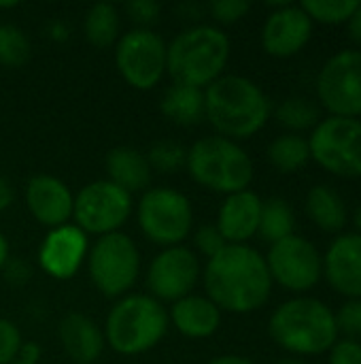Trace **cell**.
<instances>
[{"label":"cell","mask_w":361,"mask_h":364,"mask_svg":"<svg viewBox=\"0 0 361 364\" xmlns=\"http://www.w3.org/2000/svg\"><path fill=\"white\" fill-rule=\"evenodd\" d=\"M11 258V250H9V241H6V237L0 232V271L4 269V264H6V260Z\"/></svg>","instance_id":"ee69618b"},{"label":"cell","mask_w":361,"mask_h":364,"mask_svg":"<svg viewBox=\"0 0 361 364\" xmlns=\"http://www.w3.org/2000/svg\"><path fill=\"white\" fill-rule=\"evenodd\" d=\"M11 364H28V363H21V360H15V363H11Z\"/></svg>","instance_id":"c3c4849f"},{"label":"cell","mask_w":361,"mask_h":364,"mask_svg":"<svg viewBox=\"0 0 361 364\" xmlns=\"http://www.w3.org/2000/svg\"><path fill=\"white\" fill-rule=\"evenodd\" d=\"M185 168L196 183L226 196L249 190L253 181V162L249 154L236 141L219 134L196 141L187 149Z\"/></svg>","instance_id":"8992f818"},{"label":"cell","mask_w":361,"mask_h":364,"mask_svg":"<svg viewBox=\"0 0 361 364\" xmlns=\"http://www.w3.org/2000/svg\"><path fill=\"white\" fill-rule=\"evenodd\" d=\"M13 200H15L13 186L4 175H0V211H6L13 205Z\"/></svg>","instance_id":"ab89813d"},{"label":"cell","mask_w":361,"mask_h":364,"mask_svg":"<svg viewBox=\"0 0 361 364\" xmlns=\"http://www.w3.org/2000/svg\"><path fill=\"white\" fill-rule=\"evenodd\" d=\"M200 277V260L185 245L164 247L149 264L147 288L155 301L177 303L191 294Z\"/></svg>","instance_id":"5bb4252c"},{"label":"cell","mask_w":361,"mask_h":364,"mask_svg":"<svg viewBox=\"0 0 361 364\" xmlns=\"http://www.w3.org/2000/svg\"><path fill=\"white\" fill-rule=\"evenodd\" d=\"M160 109L177 126H196L204 119V90L172 83L166 87Z\"/></svg>","instance_id":"cb8c5ba5"},{"label":"cell","mask_w":361,"mask_h":364,"mask_svg":"<svg viewBox=\"0 0 361 364\" xmlns=\"http://www.w3.org/2000/svg\"><path fill=\"white\" fill-rule=\"evenodd\" d=\"M26 205L32 218L51 230L70 224L74 196L62 179L53 175H36L26 186Z\"/></svg>","instance_id":"e0dca14e"},{"label":"cell","mask_w":361,"mask_h":364,"mask_svg":"<svg viewBox=\"0 0 361 364\" xmlns=\"http://www.w3.org/2000/svg\"><path fill=\"white\" fill-rule=\"evenodd\" d=\"M323 275L338 294L361 299V232L338 235L330 243L323 256Z\"/></svg>","instance_id":"ac0fdd59"},{"label":"cell","mask_w":361,"mask_h":364,"mask_svg":"<svg viewBox=\"0 0 361 364\" xmlns=\"http://www.w3.org/2000/svg\"><path fill=\"white\" fill-rule=\"evenodd\" d=\"M132 213V194L109 179L87 183L74 196L72 220L85 235H113Z\"/></svg>","instance_id":"30bf717a"},{"label":"cell","mask_w":361,"mask_h":364,"mask_svg":"<svg viewBox=\"0 0 361 364\" xmlns=\"http://www.w3.org/2000/svg\"><path fill=\"white\" fill-rule=\"evenodd\" d=\"M251 11L249 0H213L209 4V13L219 23H236Z\"/></svg>","instance_id":"d6a6232c"},{"label":"cell","mask_w":361,"mask_h":364,"mask_svg":"<svg viewBox=\"0 0 361 364\" xmlns=\"http://www.w3.org/2000/svg\"><path fill=\"white\" fill-rule=\"evenodd\" d=\"M119 28L121 17L119 9L113 2H96L87 9L83 19V32L94 47L104 49L115 45L119 41Z\"/></svg>","instance_id":"d4e9b609"},{"label":"cell","mask_w":361,"mask_h":364,"mask_svg":"<svg viewBox=\"0 0 361 364\" xmlns=\"http://www.w3.org/2000/svg\"><path fill=\"white\" fill-rule=\"evenodd\" d=\"M60 343L77 364H94L104 350V333L85 314H66L60 322Z\"/></svg>","instance_id":"44dd1931"},{"label":"cell","mask_w":361,"mask_h":364,"mask_svg":"<svg viewBox=\"0 0 361 364\" xmlns=\"http://www.w3.org/2000/svg\"><path fill=\"white\" fill-rule=\"evenodd\" d=\"M317 98L336 117L361 115V51L340 49L317 75Z\"/></svg>","instance_id":"7c38bea8"},{"label":"cell","mask_w":361,"mask_h":364,"mask_svg":"<svg viewBox=\"0 0 361 364\" xmlns=\"http://www.w3.org/2000/svg\"><path fill=\"white\" fill-rule=\"evenodd\" d=\"M168 311L149 294H126L109 311L104 341L121 356L153 350L168 333Z\"/></svg>","instance_id":"5b68a950"},{"label":"cell","mask_w":361,"mask_h":364,"mask_svg":"<svg viewBox=\"0 0 361 364\" xmlns=\"http://www.w3.org/2000/svg\"><path fill=\"white\" fill-rule=\"evenodd\" d=\"M2 273H4V279L11 284V286H17V288H21V286H26L28 282H30V277H32V267L26 262V260H6V264H4V269H2Z\"/></svg>","instance_id":"74e56055"},{"label":"cell","mask_w":361,"mask_h":364,"mask_svg":"<svg viewBox=\"0 0 361 364\" xmlns=\"http://www.w3.org/2000/svg\"><path fill=\"white\" fill-rule=\"evenodd\" d=\"M138 226L155 245H183L194 228L191 200L172 188H151L138 203Z\"/></svg>","instance_id":"9c48e42d"},{"label":"cell","mask_w":361,"mask_h":364,"mask_svg":"<svg viewBox=\"0 0 361 364\" xmlns=\"http://www.w3.org/2000/svg\"><path fill=\"white\" fill-rule=\"evenodd\" d=\"M126 13L132 21L138 23V28H147L160 19V4L153 0H132L126 4Z\"/></svg>","instance_id":"d590c367"},{"label":"cell","mask_w":361,"mask_h":364,"mask_svg":"<svg viewBox=\"0 0 361 364\" xmlns=\"http://www.w3.org/2000/svg\"><path fill=\"white\" fill-rule=\"evenodd\" d=\"M336 316L338 333L345 335V339H361V299H349Z\"/></svg>","instance_id":"1f68e13d"},{"label":"cell","mask_w":361,"mask_h":364,"mask_svg":"<svg viewBox=\"0 0 361 364\" xmlns=\"http://www.w3.org/2000/svg\"><path fill=\"white\" fill-rule=\"evenodd\" d=\"M194 241H196V250L206 260H211L213 256H217L228 245L226 239L221 237V232L217 230V226H200L198 232H196V237H194Z\"/></svg>","instance_id":"e575fe53"},{"label":"cell","mask_w":361,"mask_h":364,"mask_svg":"<svg viewBox=\"0 0 361 364\" xmlns=\"http://www.w3.org/2000/svg\"><path fill=\"white\" fill-rule=\"evenodd\" d=\"M147 162H149L151 171H157L164 175L179 173L187 164V149L177 141L164 139V141H157L149 147Z\"/></svg>","instance_id":"f546056e"},{"label":"cell","mask_w":361,"mask_h":364,"mask_svg":"<svg viewBox=\"0 0 361 364\" xmlns=\"http://www.w3.org/2000/svg\"><path fill=\"white\" fill-rule=\"evenodd\" d=\"M87 271L91 284L102 296H126L140 273V254L136 243L123 232L98 237L87 252Z\"/></svg>","instance_id":"52a82bcc"},{"label":"cell","mask_w":361,"mask_h":364,"mask_svg":"<svg viewBox=\"0 0 361 364\" xmlns=\"http://www.w3.org/2000/svg\"><path fill=\"white\" fill-rule=\"evenodd\" d=\"M230 51V38L221 28L198 23L179 32L166 45V73L172 83L206 90L223 75Z\"/></svg>","instance_id":"277c9868"},{"label":"cell","mask_w":361,"mask_h":364,"mask_svg":"<svg viewBox=\"0 0 361 364\" xmlns=\"http://www.w3.org/2000/svg\"><path fill=\"white\" fill-rule=\"evenodd\" d=\"M87 252H89L87 235L74 224H64L51 228L43 239L38 250V264L49 277L57 282H66L79 273V269L87 258Z\"/></svg>","instance_id":"2e32d148"},{"label":"cell","mask_w":361,"mask_h":364,"mask_svg":"<svg viewBox=\"0 0 361 364\" xmlns=\"http://www.w3.org/2000/svg\"><path fill=\"white\" fill-rule=\"evenodd\" d=\"M347 30H349V36L353 41L361 43V2L360 6L355 9V13L351 15V19L347 21Z\"/></svg>","instance_id":"60d3db41"},{"label":"cell","mask_w":361,"mask_h":364,"mask_svg":"<svg viewBox=\"0 0 361 364\" xmlns=\"http://www.w3.org/2000/svg\"><path fill=\"white\" fill-rule=\"evenodd\" d=\"M296 218L285 198H268L262 203V215H260V235L272 245L281 239H287L294 235Z\"/></svg>","instance_id":"4316f807"},{"label":"cell","mask_w":361,"mask_h":364,"mask_svg":"<svg viewBox=\"0 0 361 364\" xmlns=\"http://www.w3.org/2000/svg\"><path fill=\"white\" fill-rule=\"evenodd\" d=\"M19 6V2H0V9H15Z\"/></svg>","instance_id":"7dc6e473"},{"label":"cell","mask_w":361,"mask_h":364,"mask_svg":"<svg viewBox=\"0 0 361 364\" xmlns=\"http://www.w3.org/2000/svg\"><path fill=\"white\" fill-rule=\"evenodd\" d=\"M21 343L23 339H21L19 328L11 320L0 318V364L15 363Z\"/></svg>","instance_id":"836d02e7"},{"label":"cell","mask_w":361,"mask_h":364,"mask_svg":"<svg viewBox=\"0 0 361 364\" xmlns=\"http://www.w3.org/2000/svg\"><path fill=\"white\" fill-rule=\"evenodd\" d=\"M204 290L221 314L245 316L262 309L272 294L266 258L249 245H226L206 260Z\"/></svg>","instance_id":"6da1fadb"},{"label":"cell","mask_w":361,"mask_h":364,"mask_svg":"<svg viewBox=\"0 0 361 364\" xmlns=\"http://www.w3.org/2000/svg\"><path fill=\"white\" fill-rule=\"evenodd\" d=\"M274 364H306L304 360H300V358H283V360H279V363Z\"/></svg>","instance_id":"bcb514c9"},{"label":"cell","mask_w":361,"mask_h":364,"mask_svg":"<svg viewBox=\"0 0 361 364\" xmlns=\"http://www.w3.org/2000/svg\"><path fill=\"white\" fill-rule=\"evenodd\" d=\"M262 203L264 200L251 190L226 196L219 207L215 226L228 245H247V241L257 235Z\"/></svg>","instance_id":"d6986e66"},{"label":"cell","mask_w":361,"mask_h":364,"mask_svg":"<svg viewBox=\"0 0 361 364\" xmlns=\"http://www.w3.org/2000/svg\"><path fill=\"white\" fill-rule=\"evenodd\" d=\"M49 38H53V41H66L68 38V30H66V26L62 23V21H53V23H49Z\"/></svg>","instance_id":"7bdbcfd3"},{"label":"cell","mask_w":361,"mask_h":364,"mask_svg":"<svg viewBox=\"0 0 361 364\" xmlns=\"http://www.w3.org/2000/svg\"><path fill=\"white\" fill-rule=\"evenodd\" d=\"M330 364H361V341L338 339L330 350Z\"/></svg>","instance_id":"8d00e7d4"},{"label":"cell","mask_w":361,"mask_h":364,"mask_svg":"<svg viewBox=\"0 0 361 364\" xmlns=\"http://www.w3.org/2000/svg\"><path fill=\"white\" fill-rule=\"evenodd\" d=\"M274 117L281 126H285L294 134L306 128H315L321 122L317 105H313L309 98L302 96H291L279 102V107L274 109Z\"/></svg>","instance_id":"83f0119b"},{"label":"cell","mask_w":361,"mask_h":364,"mask_svg":"<svg viewBox=\"0 0 361 364\" xmlns=\"http://www.w3.org/2000/svg\"><path fill=\"white\" fill-rule=\"evenodd\" d=\"M306 213L323 232H340L349 220L343 196L330 186H313L306 194Z\"/></svg>","instance_id":"603a6c76"},{"label":"cell","mask_w":361,"mask_h":364,"mask_svg":"<svg viewBox=\"0 0 361 364\" xmlns=\"http://www.w3.org/2000/svg\"><path fill=\"white\" fill-rule=\"evenodd\" d=\"M168 320L187 339H209L221 326V311L209 296L189 294L172 303Z\"/></svg>","instance_id":"ffe728a7"},{"label":"cell","mask_w":361,"mask_h":364,"mask_svg":"<svg viewBox=\"0 0 361 364\" xmlns=\"http://www.w3.org/2000/svg\"><path fill=\"white\" fill-rule=\"evenodd\" d=\"M104 166L109 173V181H113L115 186H119L128 194L147 192V188L151 183L153 171L147 162V156L143 151L130 147V145L113 147L106 154Z\"/></svg>","instance_id":"7402d4cb"},{"label":"cell","mask_w":361,"mask_h":364,"mask_svg":"<svg viewBox=\"0 0 361 364\" xmlns=\"http://www.w3.org/2000/svg\"><path fill=\"white\" fill-rule=\"evenodd\" d=\"M353 222H355V226H357V230L361 232V205L353 211Z\"/></svg>","instance_id":"f6af8a7d"},{"label":"cell","mask_w":361,"mask_h":364,"mask_svg":"<svg viewBox=\"0 0 361 364\" xmlns=\"http://www.w3.org/2000/svg\"><path fill=\"white\" fill-rule=\"evenodd\" d=\"M266 267L281 288L289 292H306L315 288L323 275V256L317 245L300 235H291L270 245Z\"/></svg>","instance_id":"4fadbf2b"},{"label":"cell","mask_w":361,"mask_h":364,"mask_svg":"<svg viewBox=\"0 0 361 364\" xmlns=\"http://www.w3.org/2000/svg\"><path fill=\"white\" fill-rule=\"evenodd\" d=\"M268 160L279 173H296L304 168L311 160L309 139L285 132L268 145Z\"/></svg>","instance_id":"484cf974"},{"label":"cell","mask_w":361,"mask_h":364,"mask_svg":"<svg viewBox=\"0 0 361 364\" xmlns=\"http://www.w3.org/2000/svg\"><path fill=\"white\" fill-rule=\"evenodd\" d=\"M262 28V45L274 58H291L306 47L313 36V19L300 4L277 2Z\"/></svg>","instance_id":"9a60e30c"},{"label":"cell","mask_w":361,"mask_h":364,"mask_svg":"<svg viewBox=\"0 0 361 364\" xmlns=\"http://www.w3.org/2000/svg\"><path fill=\"white\" fill-rule=\"evenodd\" d=\"M270 339L294 356H317L338 341L334 311L319 299L296 296L281 303L268 322Z\"/></svg>","instance_id":"3957f363"},{"label":"cell","mask_w":361,"mask_h":364,"mask_svg":"<svg viewBox=\"0 0 361 364\" xmlns=\"http://www.w3.org/2000/svg\"><path fill=\"white\" fill-rule=\"evenodd\" d=\"M17 360L28 364H38L40 360V348L36 343H30V341H23L21 348H19V354H17Z\"/></svg>","instance_id":"f35d334b"},{"label":"cell","mask_w":361,"mask_h":364,"mask_svg":"<svg viewBox=\"0 0 361 364\" xmlns=\"http://www.w3.org/2000/svg\"><path fill=\"white\" fill-rule=\"evenodd\" d=\"M270 113V98L249 77L221 75L204 90V117L219 136L251 139L266 126Z\"/></svg>","instance_id":"7a4b0ae2"},{"label":"cell","mask_w":361,"mask_h":364,"mask_svg":"<svg viewBox=\"0 0 361 364\" xmlns=\"http://www.w3.org/2000/svg\"><path fill=\"white\" fill-rule=\"evenodd\" d=\"M313 21L319 23H345L351 19L360 0H304L300 4Z\"/></svg>","instance_id":"4dcf8cb0"},{"label":"cell","mask_w":361,"mask_h":364,"mask_svg":"<svg viewBox=\"0 0 361 364\" xmlns=\"http://www.w3.org/2000/svg\"><path fill=\"white\" fill-rule=\"evenodd\" d=\"M206 364H255L253 360L245 358V356H238V354H226V356H217L213 358L211 363Z\"/></svg>","instance_id":"b9f144b4"},{"label":"cell","mask_w":361,"mask_h":364,"mask_svg":"<svg viewBox=\"0 0 361 364\" xmlns=\"http://www.w3.org/2000/svg\"><path fill=\"white\" fill-rule=\"evenodd\" d=\"M115 64L134 90H151L166 75V43L151 28H134L115 43Z\"/></svg>","instance_id":"8fae6325"},{"label":"cell","mask_w":361,"mask_h":364,"mask_svg":"<svg viewBox=\"0 0 361 364\" xmlns=\"http://www.w3.org/2000/svg\"><path fill=\"white\" fill-rule=\"evenodd\" d=\"M311 158L332 175L361 177V119L330 115L309 136Z\"/></svg>","instance_id":"ba28073f"},{"label":"cell","mask_w":361,"mask_h":364,"mask_svg":"<svg viewBox=\"0 0 361 364\" xmlns=\"http://www.w3.org/2000/svg\"><path fill=\"white\" fill-rule=\"evenodd\" d=\"M30 38L19 26L0 23V64L6 68H19L30 60Z\"/></svg>","instance_id":"f1b7e54d"}]
</instances>
